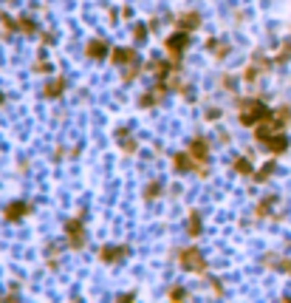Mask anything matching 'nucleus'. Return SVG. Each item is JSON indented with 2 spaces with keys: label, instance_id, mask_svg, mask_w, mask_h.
I'll return each instance as SVG.
<instances>
[{
  "label": "nucleus",
  "instance_id": "obj_1",
  "mask_svg": "<svg viewBox=\"0 0 291 303\" xmlns=\"http://www.w3.org/2000/svg\"><path fill=\"white\" fill-rule=\"evenodd\" d=\"M272 116V111L266 108V105L260 102V99H243L240 102V122L243 125H260L263 119H269Z\"/></svg>",
  "mask_w": 291,
  "mask_h": 303
},
{
  "label": "nucleus",
  "instance_id": "obj_18",
  "mask_svg": "<svg viewBox=\"0 0 291 303\" xmlns=\"http://www.w3.org/2000/svg\"><path fill=\"white\" fill-rule=\"evenodd\" d=\"M133 34H136V40H144V37H147V29H144V26H136Z\"/></svg>",
  "mask_w": 291,
  "mask_h": 303
},
{
  "label": "nucleus",
  "instance_id": "obj_2",
  "mask_svg": "<svg viewBox=\"0 0 291 303\" xmlns=\"http://www.w3.org/2000/svg\"><path fill=\"white\" fill-rule=\"evenodd\" d=\"M181 267L189 269V272H204V269H206V261L201 258L198 249H184V252H181Z\"/></svg>",
  "mask_w": 291,
  "mask_h": 303
},
{
  "label": "nucleus",
  "instance_id": "obj_3",
  "mask_svg": "<svg viewBox=\"0 0 291 303\" xmlns=\"http://www.w3.org/2000/svg\"><path fill=\"white\" fill-rule=\"evenodd\" d=\"M65 232H68V244L71 247H82L85 244V230H82V219H77V221H68L65 224Z\"/></svg>",
  "mask_w": 291,
  "mask_h": 303
},
{
  "label": "nucleus",
  "instance_id": "obj_4",
  "mask_svg": "<svg viewBox=\"0 0 291 303\" xmlns=\"http://www.w3.org/2000/svg\"><path fill=\"white\" fill-rule=\"evenodd\" d=\"M187 46H189V37H187V31H181V29H178L173 37H167V51H170V54H176V57L181 54Z\"/></svg>",
  "mask_w": 291,
  "mask_h": 303
},
{
  "label": "nucleus",
  "instance_id": "obj_9",
  "mask_svg": "<svg viewBox=\"0 0 291 303\" xmlns=\"http://www.w3.org/2000/svg\"><path fill=\"white\" fill-rule=\"evenodd\" d=\"M105 51H108L105 40H91V42H88V57H91V60H102Z\"/></svg>",
  "mask_w": 291,
  "mask_h": 303
},
{
  "label": "nucleus",
  "instance_id": "obj_6",
  "mask_svg": "<svg viewBox=\"0 0 291 303\" xmlns=\"http://www.w3.org/2000/svg\"><path fill=\"white\" fill-rule=\"evenodd\" d=\"M125 255H128V247H102L105 264H119V261H125Z\"/></svg>",
  "mask_w": 291,
  "mask_h": 303
},
{
  "label": "nucleus",
  "instance_id": "obj_5",
  "mask_svg": "<svg viewBox=\"0 0 291 303\" xmlns=\"http://www.w3.org/2000/svg\"><path fill=\"white\" fill-rule=\"evenodd\" d=\"M31 212V204H26V201H14V204H9L6 210H3V219L6 221H20L23 215H29Z\"/></svg>",
  "mask_w": 291,
  "mask_h": 303
},
{
  "label": "nucleus",
  "instance_id": "obj_12",
  "mask_svg": "<svg viewBox=\"0 0 291 303\" xmlns=\"http://www.w3.org/2000/svg\"><path fill=\"white\" fill-rule=\"evenodd\" d=\"M113 62H122V66H125V62H136V51L133 49H116Z\"/></svg>",
  "mask_w": 291,
  "mask_h": 303
},
{
  "label": "nucleus",
  "instance_id": "obj_8",
  "mask_svg": "<svg viewBox=\"0 0 291 303\" xmlns=\"http://www.w3.org/2000/svg\"><path fill=\"white\" fill-rule=\"evenodd\" d=\"M173 164H176L178 173H189V170L195 167V156H192V153H176Z\"/></svg>",
  "mask_w": 291,
  "mask_h": 303
},
{
  "label": "nucleus",
  "instance_id": "obj_16",
  "mask_svg": "<svg viewBox=\"0 0 291 303\" xmlns=\"http://www.w3.org/2000/svg\"><path fill=\"white\" fill-rule=\"evenodd\" d=\"M235 170H237V173H252V167H249L246 159H237V162H235Z\"/></svg>",
  "mask_w": 291,
  "mask_h": 303
},
{
  "label": "nucleus",
  "instance_id": "obj_7",
  "mask_svg": "<svg viewBox=\"0 0 291 303\" xmlns=\"http://www.w3.org/2000/svg\"><path fill=\"white\" fill-rule=\"evenodd\" d=\"M189 153L195 156V162H206L209 159V145L204 139H192L189 142Z\"/></svg>",
  "mask_w": 291,
  "mask_h": 303
},
{
  "label": "nucleus",
  "instance_id": "obj_14",
  "mask_svg": "<svg viewBox=\"0 0 291 303\" xmlns=\"http://www.w3.org/2000/svg\"><path fill=\"white\" fill-rule=\"evenodd\" d=\"M187 235H201V215L198 212H189V227H187Z\"/></svg>",
  "mask_w": 291,
  "mask_h": 303
},
{
  "label": "nucleus",
  "instance_id": "obj_11",
  "mask_svg": "<svg viewBox=\"0 0 291 303\" xmlns=\"http://www.w3.org/2000/svg\"><path fill=\"white\" fill-rule=\"evenodd\" d=\"M266 147H269L272 153H283L285 147H288V139H285V136H277V134H274L272 139L266 142Z\"/></svg>",
  "mask_w": 291,
  "mask_h": 303
},
{
  "label": "nucleus",
  "instance_id": "obj_15",
  "mask_svg": "<svg viewBox=\"0 0 291 303\" xmlns=\"http://www.w3.org/2000/svg\"><path fill=\"white\" fill-rule=\"evenodd\" d=\"M20 29H23L26 34H34V31H37V26H34V20H29V17H20Z\"/></svg>",
  "mask_w": 291,
  "mask_h": 303
},
{
  "label": "nucleus",
  "instance_id": "obj_17",
  "mask_svg": "<svg viewBox=\"0 0 291 303\" xmlns=\"http://www.w3.org/2000/svg\"><path fill=\"white\" fill-rule=\"evenodd\" d=\"M158 193H161V184H158V182H153L150 187H147V199H156Z\"/></svg>",
  "mask_w": 291,
  "mask_h": 303
},
{
  "label": "nucleus",
  "instance_id": "obj_13",
  "mask_svg": "<svg viewBox=\"0 0 291 303\" xmlns=\"http://www.w3.org/2000/svg\"><path fill=\"white\" fill-rule=\"evenodd\" d=\"M178 26H181V31H192V29H198V26H201V14H195V12H192V14H184Z\"/></svg>",
  "mask_w": 291,
  "mask_h": 303
},
{
  "label": "nucleus",
  "instance_id": "obj_10",
  "mask_svg": "<svg viewBox=\"0 0 291 303\" xmlns=\"http://www.w3.org/2000/svg\"><path fill=\"white\" fill-rule=\"evenodd\" d=\"M65 85H68V82H65V77H57V79H54V82H51V85H48V88H45V97L57 99V97H60V94H62V91H65Z\"/></svg>",
  "mask_w": 291,
  "mask_h": 303
},
{
  "label": "nucleus",
  "instance_id": "obj_19",
  "mask_svg": "<svg viewBox=\"0 0 291 303\" xmlns=\"http://www.w3.org/2000/svg\"><path fill=\"white\" fill-rule=\"evenodd\" d=\"M184 295H187V292H184V289H181V286H176V289H173V292H170V297H173V300H181V297H184Z\"/></svg>",
  "mask_w": 291,
  "mask_h": 303
},
{
  "label": "nucleus",
  "instance_id": "obj_20",
  "mask_svg": "<svg viewBox=\"0 0 291 303\" xmlns=\"http://www.w3.org/2000/svg\"><path fill=\"white\" fill-rule=\"evenodd\" d=\"M0 105H3V94H0Z\"/></svg>",
  "mask_w": 291,
  "mask_h": 303
}]
</instances>
